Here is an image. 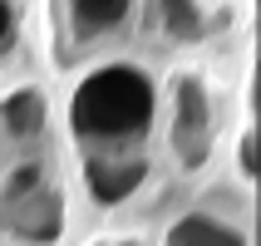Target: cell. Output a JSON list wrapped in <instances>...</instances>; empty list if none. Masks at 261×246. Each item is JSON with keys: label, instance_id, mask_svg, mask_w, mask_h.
I'll return each mask as SVG.
<instances>
[{"label": "cell", "instance_id": "1", "mask_svg": "<svg viewBox=\"0 0 261 246\" xmlns=\"http://www.w3.org/2000/svg\"><path fill=\"white\" fill-rule=\"evenodd\" d=\"M148 114H153V89L148 79L138 74H99V79H89L79 103H74V128L84 133H143L148 128Z\"/></svg>", "mask_w": 261, "mask_h": 246}, {"label": "cell", "instance_id": "2", "mask_svg": "<svg viewBox=\"0 0 261 246\" xmlns=\"http://www.w3.org/2000/svg\"><path fill=\"white\" fill-rule=\"evenodd\" d=\"M5 30H10V15H5V0H0V40H5Z\"/></svg>", "mask_w": 261, "mask_h": 246}]
</instances>
